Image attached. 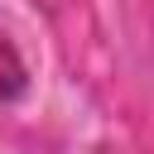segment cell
<instances>
[{"mask_svg":"<svg viewBox=\"0 0 154 154\" xmlns=\"http://www.w3.org/2000/svg\"><path fill=\"white\" fill-rule=\"evenodd\" d=\"M19 91H24V63H19L14 43L0 34V101H10V96H19Z\"/></svg>","mask_w":154,"mask_h":154,"instance_id":"obj_1","label":"cell"}]
</instances>
